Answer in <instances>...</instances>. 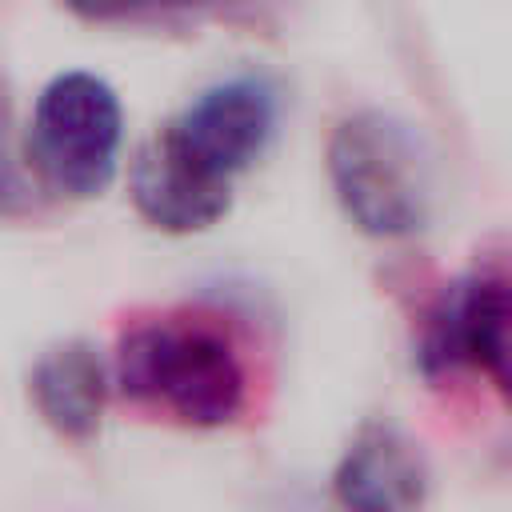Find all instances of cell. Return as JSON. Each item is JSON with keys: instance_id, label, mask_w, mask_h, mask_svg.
I'll return each instance as SVG.
<instances>
[{"instance_id": "8", "label": "cell", "mask_w": 512, "mask_h": 512, "mask_svg": "<svg viewBox=\"0 0 512 512\" xmlns=\"http://www.w3.org/2000/svg\"><path fill=\"white\" fill-rule=\"evenodd\" d=\"M112 372L100 360V352L84 340H68L40 356L32 368V404L44 416L48 428H56L68 440L96 436L108 404Z\"/></svg>"}, {"instance_id": "6", "label": "cell", "mask_w": 512, "mask_h": 512, "mask_svg": "<svg viewBox=\"0 0 512 512\" xmlns=\"http://www.w3.org/2000/svg\"><path fill=\"white\" fill-rule=\"evenodd\" d=\"M128 192H132L136 212L152 228L188 236V232H204L228 216L236 184L200 168L160 124L140 144V152L132 160Z\"/></svg>"}, {"instance_id": "5", "label": "cell", "mask_w": 512, "mask_h": 512, "mask_svg": "<svg viewBox=\"0 0 512 512\" xmlns=\"http://www.w3.org/2000/svg\"><path fill=\"white\" fill-rule=\"evenodd\" d=\"M168 136L212 176L236 184L276 132V96L260 80H224L204 88L168 124Z\"/></svg>"}, {"instance_id": "3", "label": "cell", "mask_w": 512, "mask_h": 512, "mask_svg": "<svg viewBox=\"0 0 512 512\" xmlns=\"http://www.w3.org/2000/svg\"><path fill=\"white\" fill-rule=\"evenodd\" d=\"M120 144L124 112L108 80L96 72H60L44 84L28 124V152L56 192L100 196L116 176Z\"/></svg>"}, {"instance_id": "7", "label": "cell", "mask_w": 512, "mask_h": 512, "mask_svg": "<svg viewBox=\"0 0 512 512\" xmlns=\"http://www.w3.org/2000/svg\"><path fill=\"white\" fill-rule=\"evenodd\" d=\"M332 488L348 508H416L428 496V468L408 436L368 424L340 456Z\"/></svg>"}, {"instance_id": "2", "label": "cell", "mask_w": 512, "mask_h": 512, "mask_svg": "<svg viewBox=\"0 0 512 512\" xmlns=\"http://www.w3.org/2000/svg\"><path fill=\"white\" fill-rule=\"evenodd\" d=\"M328 176L344 216L376 236L400 240L428 220V172L408 128L384 112H352L332 128Z\"/></svg>"}, {"instance_id": "1", "label": "cell", "mask_w": 512, "mask_h": 512, "mask_svg": "<svg viewBox=\"0 0 512 512\" xmlns=\"http://www.w3.org/2000/svg\"><path fill=\"white\" fill-rule=\"evenodd\" d=\"M112 380L136 408L184 428L236 424L252 392L236 336L196 312H164L132 324L116 344Z\"/></svg>"}, {"instance_id": "10", "label": "cell", "mask_w": 512, "mask_h": 512, "mask_svg": "<svg viewBox=\"0 0 512 512\" xmlns=\"http://www.w3.org/2000/svg\"><path fill=\"white\" fill-rule=\"evenodd\" d=\"M160 4H204V0H160Z\"/></svg>"}, {"instance_id": "4", "label": "cell", "mask_w": 512, "mask_h": 512, "mask_svg": "<svg viewBox=\"0 0 512 512\" xmlns=\"http://www.w3.org/2000/svg\"><path fill=\"white\" fill-rule=\"evenodd\" d=\"M420 360L428 372H480L512 408V268L456 280L424 316Z\"/></svg>"}, {"instance_id": "9", "label": "cell", "mask_w": 512, "mask_h": 512, "mask_svg": "<svg viewBox=\"0 0 512 512\" xmlns=\"http://www.w3.org/2000/svg\"><path fill=\"white\" fill-rule=\"evenodd\" d=\"M60 4L72 8V12L84 16V20H112V16L132 12V8L144 4V0H60Z\"/></svg>"}]
</instances>
